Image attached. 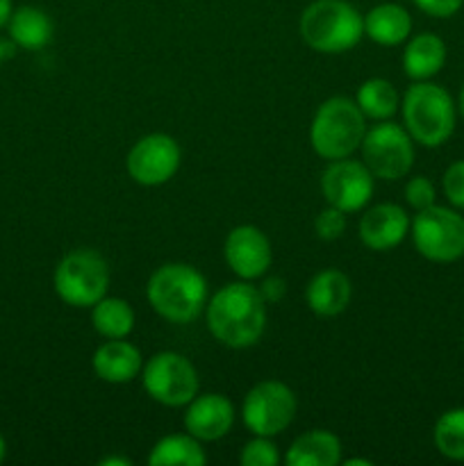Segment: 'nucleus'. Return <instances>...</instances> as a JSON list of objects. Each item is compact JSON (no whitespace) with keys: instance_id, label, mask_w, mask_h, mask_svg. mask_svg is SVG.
<instances>
[{"instance_id":"obj_1","label":"nucleus","mask_w":464,"mask_h":466,"mask_svg":"<svg viewBox=\"0 0 464 466\" xmlns=\"http://www.w3.org/2000/svg\"><path fill=\"white\" fill-rule=\"evenodd\" d=\"M205 321L218 344L248 349L267 328V300L248 280L227 282L205 305Z\"/></svg>"},{"instance_id":"obj_2","label":"nucleus","mask_w":464,"mask_h":466,"mask_svg":"<svg viewBox=\"0 0 464 466\" xmlns=\"http://www.w3.org/2000/svg\"><path fill=\"white\" fill-rule=\"evenodd\" d=\"M146 299L155 314L168 323H191L209 300L207 280L196 267L185 262L162 264L146 285Z\"/></svg>"},{"instance_id":"obj_3","label":"nucleus","mask_w":464,"mask_h":466,"mask_svg":"<svg viewBox=\"0 0 464 466\" xmlns=\"http://www.w3.org/2000/svg\"><path fill=\"white\" fill-rule=\"evenodd\" d=\"M405 130L414 144L426 148H439L453 137L458 126V103L449 91L430 80H419L409 85L400 98Z\"/></svg>"},{"instance_id":"obj_4","label":"nucleus","mask_w":464,"mask_h":466,"mask_svg":"<svg viewBox=\"0 0 464 466\" xmlns=\"http://www.w3.org/2000/svg\"><path fill=\"white\" fill-rule=\"evenodd\" d=\"M300 36L312 50L339 55L364 36V16L348 0H314L300 14Z\"/></svg>"},{"instance_id":"obj_5","label":"nucleus","mask_w":464,"mask_h":466,"mask_svg":"<svg viewBox=\"0 0 464 466\" xmlns=\"http://www.w3.org/2000/svg\"><path fill=\"white\" fill-rule=\"evenodd\" d=\"M367 135V116L346 96H332L317 109L309 126V141L318 157L335 162L350 157Z\"/></svg>"},{"instance_id":"obj_6","label":"nucleus","mask_w":464,"mask_h":466,"mask_svg":"<svg viewBox=\"0 0 464 466\" xmlns=\"http://www.w3.org/2000/svg\"><path fill=\"white\" fill-rule=\"evenodd\" d=\"M53 287L59 300L71 308H94L109 289V267L100 253L77 248L64 255L53 273Z\"/></svg>"},{"instance_id":"obj_7","label":"nucleus","mask_w":464,"mask_h":466,"mask_svg":"<svg viewBox=\"0 0 464 466\" xmlns=\"http://www.w3.org/2000/svg\"><path fill=\"white\" fill-rule=\"evenodd\" d=\"M414 248L421 258L450 264L464 258V217L455 208L430 205L414 217L409 226Z\"/></svg>"},{"instance_id":"obj_8","label":"nucleus","mask_w":464,"mask_h":466,"mask_svg":"<svg viewBox=\"0 0 464 466\" xmlns=\"http://www.w3.org/2000/svg\"><path fill=\"white\" fill-rule=\"evenodd\" d=\"M141 382L146 394L166 408H187V403H191L200 390L196 367L176 350H162L144 362Z\"/></svg>"},{"instance_id":"obj_9","label":"nucleus","mask_w":464,"mask_h":466,"mask_svg":"<svg viewBox=\"0 0 464 466\" xmlns=\"http://www.w3.org/2000/svg\"><path fill=\"white\" fill-rule=\"evenodd\" d=\"M359 150L376 180H400L414 167V139L391 121H378L367 130Z\"/></svg>"},{"instance_id":"obj_10","label":"nucleus","mask_w":464,"mask_h":466,"mask_svg":"<svg viewBox=\"0 0 464 466\" xmlns=\"http://www.w3.org/2000/svg\"><path fill=\"white\" fill-rule=\"evenodd\" d=\"M296 410H298V400L285 382L264 380L246 394L241 419L253 435L276 437L291 426Z\"/></svg>"},{"instance_id":"obj_11","label":"nucleus","mask_w":464,"mask_h":466,"mask_svg":"<svg viewBox=\"0 0 464 466\" xmlns=\"http://www.w3.org/2000/svg\"><path fill=\"white\" fill-rule=\"evenodd\" d=\"M182 162L177 141L166 132H150L130 148L126 159L127 173L141 187H159L173 180Z\"/></svg>"},{"instance_id":"obj_12","label":"nucleus","mask_w":464,"mask_h":466,"mask_svg":"<svg viewBox=\"0 0 464 466\" xmlns=\"http://www.w3.org/2000/svg\"><path fill=\"white\" fill-rule=\"evenodd\" d=\"M373 185H376V177L368 171L367 164L350 157L330 162L321 176L323 198L344 214L367 208L373 198Z\"/></svg>"},{"instance_id":"obj_13","label":"nucleus","mask_w":464,"mask_h":466,"mask_svg":"<svg viewBox=\"0 0 464 466\" xmlns=\"http://www.w3.org/2000/svg\"><path fill=\"white\" fill-rule=\"evenodd\" d=\"M223 258H226L227 268L241 280H257L267 276L273 262L271 241L259 228L237 226L227 232Z\"/></svg>"},{"instance_id":"obj_14","label":"nucleus","mask_w":464,"mask_h":466,"mask_svg":"<svg viewBox=\"0 0 464 466\" xmlns=\"http://www.w3.org/2000/svg\"><path fill=\"white\" fill-rule=\"evenodd\" d=\"M408 212L396 203H378L368 208L359 218V239L368 250L387 253L394 250L409 235Z\"/></svg>"},{"instance_id":"obj_15","label":"nucleus","mask_w":464,"mask_h":466,"mask_svg":"<svg viewBox=\"0 0 464 466\" xmlns=\"http://www.w3.org/2000/svg\"><path fill=\"white\" fill-rule=\"evenodd\" d=\"M235 426V405L223 394H198L187 403L185 431L198 441H218Z\"/></svg>"},{"instance_id":"obj_16","label":"nucleus","mask_w":464,"mask_h":466,"mask_svg":"<svg viewBox=\"0 0 464 466\" xmlns=\"http://www.w3.org/2000/svg\"><path fill=\"white\" fill-rule=\"evenodd\" d=\"M94 373L103 382L109 385H126L136 376H141L144 360H141L139 349L126 339H107L96 349L91 358Z\"/></svg>"},{"instance_id":"obj_17","label":"nucleus","mask_w":464,"mask_h":466,"mask_svg":"<svg viewBox=\"0 0 464 466\" xmlns=\"http://www.w3.org/2000/svg\"><path fill=\"white\" fill-rule=\"evenodd\" d=\"M353 296V285L348 276L341 273L339 268H323L312 280L308 282L305 289V300L308 308L318 317H337L344 312Z\"/></svg>"},{"instance_id":"obj_18","label":"nucleus","mask_w":464,"mask_h":466,"mask_svg":"<svg viewBox=\"0 0 464 466\" xmlns=\"http://www.w3.org/2000/svg\"><path fill=\"white\" fill-rule=\"evenodd\" d=\"M446 44L435 32L409 36L403 50V71L412 82L430 80L444 68Z\"/></svg>"},{"instance_id":"obj_19","label":"nucleus","mask_w":464,"mask_h":466,"mask_svg":"<svg viewBox=\"0 0 464 466\" xmlns=\"http://www.w3.org/2000/svg\"><path fill=\"white\" fill-rule=\"evenodd\" d=\"M344 446L341 440L330 431L303 432L296 437L294 444L287 451V464L289 466H337L341 462Z\"/></svg>"},{"instance_id":"obj_20","label":"nucleus","mask_w":464,"mask_h":466,"mask_svg":"<svg viewBox=\"0 0 464 466\" xmlns=\"http://www.w3.org/2000/svg\"><path fill=\"white\" fill-rule=\"evenodd\" d=\"M364 35L380 46H400L412 35V16L403 5H376L364 14Z\"/></svg>"},{"instance_id":"obj_21","label":"nucleus","mask_w":464,"mask_h":466,"mask_svg":"<svg viewBox=\"0 0 464 466\" xmlns=\"http://www.w3.org/2000/svg\"><path fill=\"white\" fill-rule=\"evenodd\" d=\"M9 39L23 50H41L53 39V21L48 14L32 5L14 9L7 23Z\"/></svg>"},{"instance_id":"obj_22","label":"nucleus","mask_w":464,"mask_h":466,"mask_svg":"<svg viewBox=\"0 0 464 466\" xmlns=\"http://www.w3.org/2000/svg\"><path fill=\"white\" fill-rule=\"evenodd\" d=\"M91 323L105 339H126L135 330V309L126 299L105 296L91 308Z\"/></svg>"},{"instance_id":"obj_23","label":"nucleus","mask_w":464,"mask_h":466,"mask_svg":"<svg viewBox=\"0 0 464 466\" xmlns=\"http://www.w3.org/2000/svg\"><path fill=\"white\" fill-rule=\"evenodd\" d=\"M203 441L194 435H166L153 446L148 455L150 466H203L207 455L203 451Z\"/></svg>"},{"instance_id":"obj_24","label":"nucleus","mask_w":464,"mask_h":466,"mask_svg":"<svg viewBox=\"0 0 464 466\" xmlns=\"http://www.w3.org/2000/svg\"><path fill=\"white\" fill-rule=\"evenodd\" d=\"M355 103L371 121H389L400 109V94L385 77H368L359 85Z\"/></svg>"},{"instance_id":"obj_25","label":"nucleus","mask_w":464,"mask_h":466,"mask_svg":"<svg viewBox=\"0 0 464 466\" xmlns=\"http://www.w3.org/2000/svg\"><path fill=\"white\" fill-rule=\"evenodd\" d=\"M435 449L453 462H464V408L446 410L432 428Z\"/></svg>"},{"instance_id":"obj_26","label":"nucleus","mask_w":464,"mask_h":466,"mask_svg":"<svg viewBox=\"0 0 464 466\" xmlns=\"http://www.w3.org/2000/svg\"><path fill=\"white\" fill-rule=\"evenodd\" d=\"M239 462L244 466H277L280 464V453L273 441V437L255 435L253 440L246 441L241 449Z\"/></svg>"},{"instance_id":"obj_27","label":"nucleus","mask_w":464,"mask_h":466,"mask_svg":"<svg viewBox=\"0 0 464 466\" xmlns=\"http://www.w3.org/2000/svg\"><path fill=\"white\" fill-rule=\"evenodd\" d=\"M405 200L412 209L421 212V209L430 208L437 203V189L432 185V180H428L426 176H414L409 177L408 185H405Z\"/></svg>"},{"instance_id":"obj_28","label":"nucleus","mask_w":464,"mask_h":466,"mask_svg":"<svg viewBox=\"0 0 464 466\" xmlns=\"http://www.w3.org/2000/svg\"><path fill=\"white\" fill-rule=\"evenodd\" d=\"M314 230H317V237L323 241H335L344 235L346 230V214L341 209L328 205L326 209L318 212V217L314 218Z\"/></svg>"},{"instance_id":"obj_29","label":"nucleus","mask_w":464,"mask_h":466,"mask_svg":"<svg viewBox=\"0 0 464 466\" xmlns=\"http://www.w3.org/2000/svg\"><path fill=\"white\" fill-rule=\"evenodd\" d=\"M441 189L450 208L464 209V159H458L446 168L441 177Z\"/></svg>"},{"instance_id":"obj_30","label":"nucleus","mask_w":464,"mask_h":466,"mask_svg":"<svg viewBox=\"0 0 464 466\" xmlns=\"http://www.w3.org/2000/svg\"><path fill=\"white\" fill-rule=\"evenodd\" d=\"M423 14L432 18H450L462 9L464 0H412Z\"/></svg>"},{"instance_id":"obj_31","label":"nucleus","mask_w":464,"mask_h":466,"mask_svg":"<svg viewBox=\"0 0 464 466\" xmlns=\"http://www.w3.org/2000/svg\"><path fill=\"white\" fill-rule=\"evenodd\" d=\"M257 289H259V294H262V299L267 300V305H268V303H277V300L285 296L287 287H285V280H282V278L267 276L262 280V285L257 287Z\"/></svg>"},{"instance_id":"obj_32","label":"nucleus","mask_w":464,"mask_h":466,"mask_svg":"<svg viewBox=\"0 0 464 466\" xmlns=\"http://www.w3.org/2000/svg\"><path fill=\"white\" fill-rule=\"evenodd\" d=\"M16 48H18V46L14 44L12 39H9V41L0 39V66H3L5 59H9V57H12L14 53H16Z\"/></svg>"},{"instance_id":"obj_33","label":"nucleus","mask_w":464,"mask_h":466,"mask_svg":"<svg viewBox=\"0 0 464 466\" xmlns=\"http://www.w3.org/2000/svg\"><path fill=\"white\" fill-rule=\"evenodd\" d=\"M14 12L12 0H0V27H5L9 23V16Z\"/></svg>"},{"instance_id":"obj_34","label":"nucleus","mask_w":464,"mask_h":466,"mask_svg":"<svg viewBox=\"0 0 464 466\" xmlns=\"http://www.w3.org/2000/svg\"><path fill=\"white\" fill-rule=\"evenodd\" d=\"M98 464L100 466H130L132 460L123 458V455H116V458H103Z\"/></svg>"},{"instance_id":"obj_35","label":"nucleus","mask_w":464,"mask_h":466,"mask_svg":"<svg viewBox=\"0 0 464 466\" xmlns=\"http://www.w3.org/2000/svg\"><path fill=\"white\" fill-rule=\"evenodd\" d=\"M346 466H371V460H358V458H355V460H346V462H344Z\"/></svg>"},{"instance_id":"obj_36","label":"nucleus","mask_w":464,"mask_h":466,"mask_svg":"<svg viewBox=\"0 0 464 466\" xmlns=\"http://www.w3.org/2000/svg\"><path fill=\"white\" fill-rule=\"evenodd\" d=\"M458 112H459V116L464 118V85H462V89H459V98H458Z\"/></svg>"},{"instance_id":"obj_37","label":"nucleus","mask_w":464,"mask_h":466,"mask_svg":"<svg viewBox=\"0 0 464 466\" xmlns=\"http://www.w3.org/2000/svg\"><path fill=\"white\" fill-rule=\"evenodd\" d=\"M5 455H7V444H5V437L0 435V462L5 460Z\"/></svg>"},{"instance_id":"obj_38","label":"nucleus","mask_w":464,"mask_h":466,"mask_svg":"<svg viewBox=\"0 0 464 466\" xmlns=\"http://www.w3.org/2000/svg\"><path fill=\"white\" fill-rule=\"evenodd\" d=\"M462 349H464V332H462Z\"/></svg>"}]
</instances>
